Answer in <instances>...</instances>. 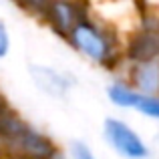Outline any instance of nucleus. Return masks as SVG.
Returning a JSON list of instances; mask_svg holds the SVG:
<instances>
[{
  "label": "nucleus",
  "instance_id": "nucleus-7",
  "mask_svg": "<svg viewBox=\"0 0 159 159\" xmlns=\"http://www.w3.org/2000/svg\"><path fill=\"white\" fill-rule=\"evenodd\" d=\"M141 91L129 83L127 77H115L107 83L105 87V97L115 109H123V111H135L137 99H139Z\"/></svg>",
  "mask_w": 159,
  "mask_h": 159
},
{
  "label": "nucleus",
  "instance_id": "nucleus-3",
  "mask_svg": "<svg viewBox=\"0 0 159 159\" xmlns=\"http://www.w3.org/2000/svg\"><path fill=\"white\" fill-rule=\"evenodd\" d=\"M30 81L43 95L52 99H65L75 87V77L66 70H61L57 66L43 65V62H30L28 65Z\"/></svg>",
  "mask_w": 159,
  "mask_h": 159
},
{
  "label": "nucleus",
  "instance_id": "nucleus-8",
  "mask_svg": "<svg viewBox=\"0 0 159 159\" xmlns=\"http://www.w3.org/2000/svg\"><path fill=\"white\" fill-rule=\"evenodd\" d=\"M135 113L145 119L159 121V93H141L135 105Z\"/></svg>",
  "mask_w": 159,
  "mask_h": 159
},
{
  "label": "nucleus",
  "instance_id": "nucleus-5",
  "mask_svg": "<svg viewBox=\"0 0 159 159\" xmlns=\"http://www.w3.org/2000/svg\"><path fill=\"white\" fill-rule=\"evenodd\" d=\"M159 57V16L151 14L135 28V36L129 43V58Z\"/></svg>",
  "mask_w": 159,
  "mask_h": 159
},
{
  "label": "nucleus",
  "instance_id": "nucleus-2",
  "mask_svg": "<svg viewBox=\"0 0 159 159\" xmlns=\"http://www.w3.org/2000/svg\"><path fill=\"white\" fill-rule=\"evenodd\" d=\"M101 135L107 147L121 159H149L151 147L139 131L123 117L107 115L101 123Z\"/></svg>",
  "mask_w": 159,
  "mask_h": 159
},
{
  "label": "nucleus",
  "instance_id": "nucleus-10",
  "mask_svg": "<svg viewBox=\"0 0 159 159\" xmlns=\"http://www.w3.org/2000/svg\"><path fill=\"white\" fill-rule=\"evenodd\" d=\"M10 47H12V40H10L8 24L4 18H0V61H4L10 54Z\"/></svg>",
  "mask_w": 159,
  "mask_h": 159
},
{
  "label": "nucleus",
  "instance_id": "nucleus-4",
  "mask_svg": "<svg viewBox=\"0 0 159 159\" xmlns=\"http://www.w3.org/2000/svg\"><path fill=\"white\" fill-rule=\"evenodd\" d=\"M127 79L141 93H159V57L129 58Z\"/></svg>",
  "mask_w": 159,
  "mask_h": 159
},
{
  "label": "nucleus",
  "instance_id": "nucleus-1",
  "mask_svg": "<svg viewBox=\"0 0 159 159\" xmlns=\"http://www.w3.org/2000/svg\"><path fill=\"white\" fill-rule=\"evenodd\" d=\"M66 40L75 48V52H79L95 66H113L119 61V47L111 30H107L105 26L91 18L83 16L75 24Z\"/></svg>",
  "mask_w": 159,
  "mask_h": 159
},
{
  "label": "nucleus",
  "instance_id": "nucleus-11",
  "mask_svg": "<svg viewBox=\"0 0 159 159\" xmlns=\"http://www.w3.org/2000/svg\"><path fill=\"white\" fill-rule=\"evenodd\" d=\"M18 2L22 4L24 8H28L30 12H39V14H44L48 0H18Z\"/></svg>",
  "mask_w": 159,
  "mask_h": 159
},
{
  "label": "nucleus",
  "instance_id": "nucleus-9",
  "mask_svg": "<svg viewBox=\"0 0 159 159\" xmlns=\"http://www.w3.org/2000/svg\"><path fill=\"white\" fill-rule=\"evenodd\" d=\"M66 159H99L95 149L85 139H70L65 147Z\"/></svg>",
  "mask_w": 159,
  "mask_h": 159
},
{
  "label": "nucleus",
  "instance_id": "nucleus-6",
  "mask_svg": "<svg viewBox=\"0 0 159 159\" xmlns=\"http://www.w3.org/2000/svg\"><path fill=\"white\" fill-rule=\"evenodd\" d=\"M44 14L48 18V24L65 39L70 34L75 24L83 18L79 14V6L75 4V0H48Z\"/></svg>",
  "mask_w": 159,
  "mask_h": 159
}]
</instances>
